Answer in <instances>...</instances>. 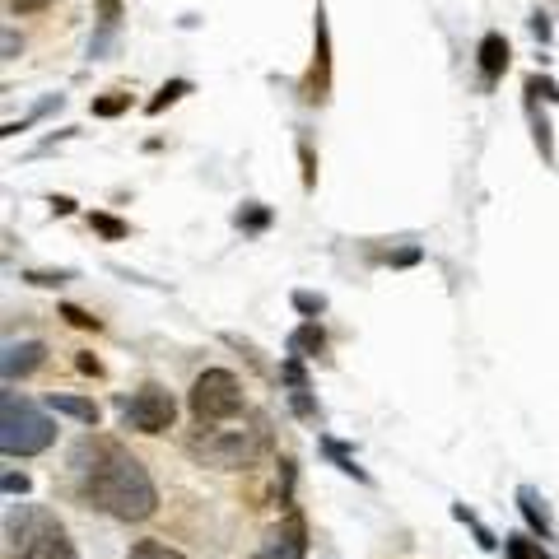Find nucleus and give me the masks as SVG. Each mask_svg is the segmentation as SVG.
Returning a JSON list of instances; mask_svg holds the SVG:
<instances>
[{
    "instance_id": "f257e3e1",
    "label": "nucleus",
    "mask_w": 559,
    "mask_h": 559,
    "mask_svg": "<svg viewBox=\"0 0 559 559\" xmlns=\"http://www.w3.org/2000/svg\"><path fill=\"white\" fill-rule=\"evenodd\" d=\"M70 466L80 471V499L98 513H108V518L145 522L159 508V490H154L145 462L131 457L112 438H80L70 448Z\"/></svg>"
},
{
    "instance_id": "f03ea898",
    "label": "nucleus",
    "mask_w": 559,
    "mask_h": 559,
    "mask_svg": "<svg viewBox=\"0 0 559 559\" xmlns=\"http://www.w3.org/2000/svg\"><path fill=\"white\" fill-rule=\"evenodd\" d=\"M271 434H266V420H257L252 429H215V424H201L196 434L187 438V457H196L201 466H215V471H243L266 452Z\"/></svg>"
},
{
    "instance_id": "7ed1b4c3",
    "label": "nucleus",
    "mask_w": 559,
    "mask_h": 559,
    "mask_svg": "<svg viewBox=\"0 0 559 559\" xmlns=\"http://www.w3.org/2000/svg\"><path fill=\"white\" fill-rule=\"evenodd\" d=\"M52 443H56V424L28 396L19 392L0 396V452L5 457H38Z\"/></svg>"
},
{
    "instance_id": "20e7f679",
    "label": "nucleus",
    "mask_w": 559,
    "mask_h": 559,
    "mask_svg": "<svg viewBox=\"0 0 559 559\" xmlns=\"http://www.w3.org/2000/svg\"><path fill=\"white\" fill-rule=\"evenodd\" d=\"M187 406H191V415H196V424L233 420V415H243V410H247V401H243V382L233 378L229 369H205L201 378L191 382Z\"/></svg>"
},
{
    "instance_id": "39448f33",
    "label": "nucleus",
    "mask_w": 559,
    "mask_h": 559,
    "mask_svg": "<svg viewBox=\"0 0 559 559\" xmlns=\"http://www.w3.org/2000/svg\"><path fill=\"white\" fill-rule=\"evenodd\" d=\"M173 420H178V401H173V392L159 387V382H145V387L122 406V424L136 429V434H168Z\"/></svg>"
},
{
    "instance_id": "423d86ee",
    "label": "nucleus",
    "mask_w": 559,
    "mask_h": 559,
    "mask_svg": "<svg viewBox=\"0 0 559 559\" xmlns=\"http://www.w3.org/2000/svg\"><path fill=\"white\" fill-rule=\"evenodd\" d=\"M261 559H308V522H303L299 508H285V522L275 527Z\"/></svg>"
},
{
    "instance_id": "0eeeda50",
    "label": "nucleus",
    "mask_w": 559,
    "mask_h": 559,
    "mask_svg": "<svg viewBox=\"0 0 559 559\" xmlns=\"http://www.w3.org/2000/svg\"><path fill=\"white\" fill-rule=\"evenodd\" d=\"M19 559H80V550H75V541L61 532V522L47 518L38 532L28 536V546L19 550Z\"/></svg>"
},
{
    "instance_id": "6e6552de",
    "label": "nucleus",
    "mask_w": 559,
    "mask_h": 559,
    "mask_svg": "<svg viewBox=\"0 0 559 559\" xmlns=\"http://www.w3.org/2000/svg\"><path fill=\"white\" fill-rule=\"evenodd\" d=\"M313 33H317V61H313V80L303 84V98L308 103H322L327 98V70H331V33H327V10L322 5L313 14Z\"/></svg>"
},
{
    "instance_id": "1a4fd4ad",
    "label": "nucleus",
    "mask_w": 559,
    "mask_h": 559,
    "mask_svg": "<svg viewBox=\"0 0 559 559\" xmlns=\"http://www.w3.org/2000/svg\"><path fill=\"white\" fill-rule=\"evenodd\" d=\"M42 364H47V345L42 341H19V345H5V359H0V373H5V382H24L28 373H38Z\"/></svg>"
},
{
    "instance_id": "9d476101",
    "label": "nucleus",
    "mask_w": 559,
    "mask_h": 559,
    "mask_svg": "<svg viewBox=\"0 0 559 559\" xmlns=\"http://www.w3.org/2000/svg\"><path fill=\"white\" fill-rule=\"evenodd\" d=\"M476 56H480V75H485V84H494L508 70V61H513V47H508L504 33H485Z\"/></svg>"
},
{
    "instance_id": "9b49d317",
    "label": "nucleus",
    "mask_w": 559,
    "mask_h": 559,
    "mask_svg": "<svg viewBox=\"0 0 559 559\" xmlns=\"http://www.w3.org/2000/svg\"><path fill=\"white\" fill-rule=\"evenodd\" d=\"M518 508H522V518H527V527H532V536H541V541H555L550 508H546V499H541L532 485H518Z\"/></svg>"
},
{
    "instance_id": "f8f14e48",
    "label": "nucleus",
    "mask_w": 559,
    "mask_h": 559,
    "mask_svg": "<svg viewBox=\"0 0 559 559\" xmlns=\"http://www.w3.org/2000/svg\"><path fill=\"white\" fill-rule=\"evenodd\" d=\"M47 410H56V415H70V420H80L94 429L98 424V406L89 401V396H70V392H47Z\"/></svg>"
},
{
    "instance_id": "ddd939ff",
    "label": "nucleus",
    "mask_w": 559,
    "mask_h": 559,
    "mask_svg": "<svg viewBox=\"0 0 559 559\" xmlns=\"http://www.w3.org/2000/svg\"><path fill=\"white\" fill-rule=\"evenodd\" d=\"M322 350H327V331L317 327V317H308V322L289 336V355L308 359V355H322Z\"/></svg>"
},
{
    "instance_id": "4468645a",
    "label": "nucleus",
    "mask_w": 559,
    "mask_h": 559,
    "mask_svg": "<svg viewBox=\"0 0 559 559\" xmlns=\"http://www.w3.org/2000/svg\"><path fill=\"white\" fill-rule=\"evenodd\" d=\"M322 452H327L331 462L341 466L345 476H355V480H364V485H369V471H364V466L350 457V448H345V443H336V438H322Z\"/></svg>"
},
{
    "instance_id": "2eb2a0df",
    "label": "nucleus",
    "mask_w": 559,
    "mask_h": 559,
    "mask_svg": "<svg viewBox=\"0 0 559 559\" xmlns=\"http://www.w3.org/2000/svg\"><path fill=\"white\" fill-rule=\"evenodd\" d=\"M187 94H191V80H168L164 89H159V94L145 103V112H150V117H159V112L173 108V103H178V98H187Z\"/></svg>"
},
{
    "instance_id": "dca6fc26",
    "label": "nucleus",
    "mask_w": 559,
    "mask_h": 559,
    "mask_svg": "<svg viewBox=\"0 0 559 559\" xmlns=\"http://www.w3.org/2000/svg\"><path fill=\"white\" fill-rule=\"evenodd\" d=\"M452 518H457V522H466V527L476 532L480 550H499V541H494V532H490V527H485V522H480V518H476V513H471V508H466V504H452Z\"/></svg>"
},
{
    "instance_id": "f3484780",
    "label": "nucleus",
    "mask_w": 559,
    "mask_h": 559,
    "mask_svg": "<svg viewBox=\"0 0 559 559\" xmlns=\"http://www.w3.org/2000/svg\"><path fill=\"white\" fill-rule=\"evenodd\" d=\"M89 229L94 233H103V238H108V243H122L126 233V219H117V215H108V210H94V215H89Z\"/></svg>"
},
{
    "instance_id": "a211bd4d",
    "label": "nucleus",
    "mask_w": 559,
    "mask_h": 559,
    "mask_svg": "<svg viewBox=\"0 0 559 559\" xmlns=\"http://www.w3.org/2000/svg\"><path fill=\"white\" fill-rule=\"evenodd\" d=\"M233 224H238V229H247V233H261L266 224H271V210H266L261 201H247L243 210L233 215Z\"/></svg>"
},
{
    "instance_id": "6ab92c4d",
    "label": "nucleus",
    "mask_w": 559,
    "mask_h": 559,
    "mask_svg": "<svg viewBox=\"0 0 559 559\" xmlns=\"http://www.w3.org/2000/svg\"><path fill=\"white\" fill-rule=\"evenodd\" d=\"M504 555L508 559H541V546H536L532 536L513 532V536H504Z\"/></svg>"
},
{
    "instance_id": "aec40b11",
    "label": "nucleus",
    "mask_w": 559,
    "mask_h": 559,
    "mask_svg": "<svg viewBox=\"0 0 559 559\" xmlns=\"http://www.w3.org/2000/svg\"><path fill=\"white\" fill-rule=\"evenodd\" d=\"M126 559H187V555H178V550L164 546V541H136Z\"/></svg>"
},
{
    "instance_id": "412c9836",
    "label": "nucleus",
    "mask_w": 559,
    "mask_h": 559,
    "mask_svg": "<svg viewBox=\"0 0 559 559\" xmlns=\"http://www.w3.org/2000/svg\"><path fill=\"white\" fill-rule=\"evenodd\" d=\"M294 308L303 317H322L327 313V294H313V289H294Z\"/></svg>"
},
{
    "instance_id": "4be33fe9",
    "label": "nucleus",
    "mask_w": 559,
    "mask_h": 559,
    "mask_svg": "<svg viewBox=\"0 0 559 559\" xmlns=\"http://www.w3.org/2000/svg\"><path fill=\"white\" fill-rule=\"evenodd\" d=\"M280 382H285L289 392H299V387H308V373H303V359L289 355L285 364H280Z\"/></svg>"
},
{
    "instance_id": "5701e85b",
    "label": "nucleus",
    "mask_w": 559,
    "mask_h": 559,
    "mask_svg": "<svg viewBox=\"0 0 559 559\" xmlns=\"http://www.w3.org/2000/svg\"><path fill=\"white\" fill-rule=\"evenodd\" d=\"M56 317H66L70 327H80V331H98V317L84 313V308H75V303H61V308H56Z\"/></svg>"
},
{
    "instance_id": "b1692460",
    "label": "nucleus",
    "mask_w": 559,
    "mask_h": 559,
    "mask_svg": "<svg viewBox=\"0 0 559 559\" xmlns=\"http://www.w3.org/2000/svg\"><path fill=\"white\" fill-rule=\"evenodd\" d=\"M131 108V94H108V98H94V117H122Z\"/></svg>"
},
{
    "instance_id": "393cba45",
    "label": "nucleus",
    "mask_w": 559,
    "mask_h": 559,
    "mask_svg": "<svg viewBox=\"0 0 559 559\" xmlns=\"http://www.w3.org/2000/svg\"><path fill=\"white\" fill-rule=\"evenodd\" d=\"M532 131H536V145H541V159H546V164H555V140H550L546 112H541V117H532Z\"/></svg>"
},
{
    "instance_id": "a878e982",
    "label": "nucleus",
    "mask_w": 559,
    "mask_h": 559,
    "mask_svg": "<svg viewBox=\"0 0 559 559\" xmlns=\"http://www.w3.org/2000/svg\"><path fill=\"white\" fill-rule=\"evenodd\" d=\"M313 387H299V392H289V406H294V415H299V420H317V401L313 396Z\"/></svg>"
},
{
    "instance_id": "bb28decb",
    "label": "nucleus",
    "mask_w": 559,
    "mask_h": 559,
    "mask_svg": "<svg viewBox=\"0 0 559 559\" xmlns=\"http://www.w3.org/2000/svg\"><path fill=\"white\" fill-rule=\"evenodd\" d=\"M527 94H532V98H546V103H559V84L546 80V75H527Z\"/></svg>"
},
{
    "instance_id": "cd10ccee",
    "label": "nucleus",
    "mask_w": 559,
    "mask_h": 559,
    "mask_svg": "<svg viewBox=\"0 0 559 559\" xmlns=\"http://www.w3.org/2000/svg\"><path fill=\"white\" fill-rule=\"evenodd\" d=\"M24 280L28 285H42V289H56V285H66V280H75V271H28Z\"/></svg>"
},
{
    "instance_id": "c85d7f7f",
    "label": "nucleus",
    "mask_w": 559,
    "mask_h": 559,
    "mask_svg": "<svg viewBox=\"0 0 559 559\" xmlns=\"http://www.w3.org/2000/svg\"><path fill=\"white\" fill-rule=\"evenodd\" d=\"M112 42H117V28H112V24H103V28L94 33V38H89V56H94V61H98V56H108V47H112Z\"/></svg>"
},
{
    "instance_id": "c756f323",
    "label": "nucleus",
    "mask_w": 559,
    "mask_h": 559,
    "mask_svg": "<svg viewBox=\"0 0 559 559\" xmlns=\"http://www.w3.org/2000/svg\"><path fill=\"white\" fill-rule=\"evenodd\" d=\"M280 504L285 508H294V462H280Z\"/></svg>"
},
{
    "instance_id": "7c9ffc66",
    "label": "nucleus",
    "mask_w": 559,
    "mask_h": 559,
    "mask_svg": "<svg viewBox=\"0 0 559 559\" xmlns=\"http://www.w3.org/2000/svg\"><path fill=\"white\" fill-rule=\"evenodd\" d=\"M0 485H5V494H10V499H14V494L24 499V494L33 490V485H28V476H24V471H5V480H0Z\"/></svg>"
},
{
    "instance_id": "2f4dec72",
    "label": "nucleus",
    "mask_w": 559,
    "mask_h": 559,
    "mask_svg": "<svg viewBox=\"0 0 559 559\" xmlns=\"http://www.w3.org/2000/svg\"><path fill=\"white\" fill-rule=\"evenodd\" d=\"M299 159H303V187L313 191V187H317V164H313V150H308V145H299Z\"/></svg>"
},
{
    "instance_id": "473e14b6",
    "label": "nucleus",
    "mask_w": 559,
    "mask_h": 559,
    "mask_svg": "<svg viewBox=\"0 0 559 559\" xmlns=\"http://www.w3.org/2000/svg\"><path fill=\"white\" fill-rule=\"evenodd\" d=\"M47 5H52V0H10V14H19V19H24V14L47 10Z\"/></svg>"
},
{
    "instance_id": "72a5a7b5",
    "label": "nucleus",
    "mask_w": 559,
    "mask_h": 559,
    "mask_svg": "<svg viewBox=\"0 0 559 559\" xmlns=\"http://www.w3.org/2000/svg\"><path fill=\"white\" fill-rule=\"evenodd\" d=\"M98 5H103V24H122V0H98Z\"/></svg>"
},
{
    "instance_id": "f704fd0d",
    "label": "nucleus",
    "mask_w": 559,
    "mask_h": 559,
    "mask_svg": "<svg viewBox=\"0 0 559 559\" xmlns=\"http://www.w3.org/2000/svg\"><path fill=\"white\" fill-rule=\"evenodd\" d=\"M392 266H415V261H420V247H406V252H392Z\"/></svg>"
},
{
    "instance_id": "c9c22d12",
    "label": "nucleus",
    "mask_w": 559,
    "mask_h": 559,
    "mask_svg": "<svg viewBox=\"0 0 559 559\" xmlns=\"http://www.w3.org/2000/svg\"><path fill=\"white\" fill-rule=\"evenodd\" d=\"M75 369H80V373H94V378H103V364H98L94 355H80V359H75Z\"/></svg>"
},
{
    "instance_id": "e433bc0d",
    "label": "nucleus",
    "mask_w": 559,
    "mask_h": 559,
    "mask_svg": "<svg viewBox=\"0 0 559 559\" xmlns=\"http://www.w3.org/2000/svg\"><path fill=\"white\" fill-rule=\"evenodd\" d=\"M52 215H75V201L70 196H52Z\"/></svg>"
},
{
    "instance_id": "4c0bfd02",
    "label": "nucleus",
    "mask_w": 559,
    "mask_h": 559,
    "mask_svg": "<svg viewBox=\"0 0 559 559\" xmlns=\"http://www.w3.org/2000/svg\"><path fill=\"white\" fill-rule=\"evenodd\" d=\"M532 33L541 42H550V19H546V14H536V19H532Z\"/></svg>"
},
{
    "instance_id": "58836bf2",
    "label": "nucleus",
    "mask_w": 559,
    "mask_h": 559,
    "mask_svg": "<svg viewBox=\"0 0 559 559\" xmlns=\"http://www.w3.org/2000/svg\"><path fill=\"white\" fill-rule=\"evenodd\" d=\"M14 52H19V42H14V33L5 28V61H14Z\"/></svg>"
},
{
    "instance_id": "ea45409f",
    "label": "nucleus",
    "mask_w": 559,
    "mask_h": 559,
    "mask_svg": "<svg viewBox=\"0 0 559 559\" xmlns=\"http://www.w3.org/2000/svg\"><path fill=\"white\" fill-rule=\"evenodd\" d=\"M541 559H550V555H546V550H541Z\"/></svg>"
}]
</instances>
